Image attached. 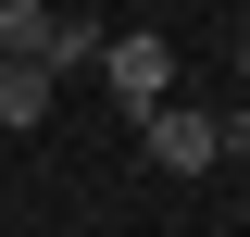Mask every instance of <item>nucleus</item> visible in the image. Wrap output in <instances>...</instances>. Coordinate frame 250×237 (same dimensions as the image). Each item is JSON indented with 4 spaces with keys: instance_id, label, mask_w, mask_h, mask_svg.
<instances>
[{
    "instance_id": "nucleus-1",
    "label": "nucleus",
    "mask_w": 250,
    "mask_h": 237,
    "mask_svg": "<svg viewBox=\"0 0 250 237\" xmlns=\"http://www.w3.org/2000/svg\"><path fill=\"white\" fill-rule=\"evenodd\" d=\"M138 150H150L163 175H213V113H200V100H138Z\"/></svg>"
},
{
    "instance_id": "nucleus-2",
    "label": "nucleus",
    "mask_w": 250,
    "mask_h": 237,
    "mask_svg": "<svg viewBox=\"0 0 250 237\" xmlns=\"http://www.w3.org/2000/svg\"><path fill=\"white\" fill-rule=\"evenodd\" d=\"M88 75H100L113 100H163V88H175V50H163L150 25H125V38H100V62H88Z\"/></svg>"
},
{
    "instance_id": "nucleus-3",
    "label": "nucleus",
    "mask_w": 250,
    "mask_h": 237,
    "mask_svg": "<svg viewBox=\"0 0 250 237\" xmlns=\"http://www.w3.org/2000/svg\"><path fill=\"white\" fill-rule=\"evenodd\" d=\"M50 100H62V75H50V62L0 50V138H38V125H50Z\"/></svg>"
},
{
    "instance_id": "nucleus-4",
    "label": "nucleus",
    "mask_w": 250,
    "mask_h": 237,
    "mask_svg": "<svg viewBox=\"0 0 250 237\" xmlns=\"http://www.w3.org/2000/svg\"><path fill=\"white\" fill-rule=\"evenodd\" d=\"M213 162H250V100H238V113H213Z\"/></svg>"
},
{
    "instance_id": "nucleus-5",
    "label": "nucleus",
    "mask_w": 250,
    "mask_h": 237,
    "mask_svg": "<svg viewBox=\"0 0 250 237\" xmlns=\"http://www.w3.org/2000/svg\"><path fill=\"white\" fill-rule=\"evenodd\" d=\"M238 75H250V38H238Z\"/></svg>"
}]
</instances>
